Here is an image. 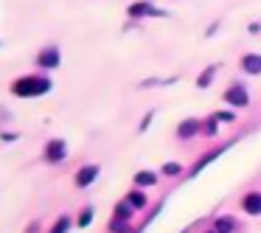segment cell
<instances>
[{"mask_svg": "<svg viewBox=\"0 0 261 233\" xmlns=\"http://www.w3.org/2000/svg\"><path fill=\"white\" fill-rule=\"evenodd\" d=\"M68 230H70V216H68V214H62L57 222H54L51 233H68Z\"/></svg>", "mask_w": 261, "mask_h": 233, "instance_id": "cell-17", "label": "cell"}, {"mask_svg": "<svg viewBox=\"0 0 261 233\" xmlns=\"http://www.w3.org/2000/svg\"><path fill=\"white\" fill-rule=\"evenodd\" d=\"M42 158H45V163H62L65 158H68V143L62 141V138H51V141L45 143V152H42Z\"/></svg>", "mask_w": 261, "mask_h": 233, "instance_id": "cell-2", "label": "cell"}, {"mask_svg": "<svg viewBox=\"0 0 261 233\" xmlns=\"http://www.w3.org/2000/svg\"><path fill=\"white\" fill-rule=\"evenodd\" d=\"M152 115H154V113H146V115H143L141 126H138V130H141V132H146V130H149V124H152Z\"/></svg>", "mask_w": 261, "mask_h": 233, "instance_id": "cell-22", "label": "cell"}, {"mask_svg": "<svg viewBox=\"0 0 261 233\" xmlns=\"http://www.w3.org/2000/svg\"><path fill=\"white\" fill-rule=\"evenodd\" d=\"M51 87H54L51 79L42 76V73H25V76H20V79L12 82V93L17 98H40V96H45Z\"/></svg>", "mask_w": 261, "mask_h": 233, "instance_id": "cell-1", "label": "cell"}, {"mask_svg": "<svg viewBox=\"0 0 261 233\" xmlns=\"http://www.w3.org/2000/svg\"><path fill=\"white\" fill-rule=\"evenodd\" d=\"M126 14H129L132 20H141V17H166V12L154 9L152 3H146V0H138V3H132V6L126 9Z\"/></svg>", "mask_w": 261, "mask_h": 233, "instance_id": "cell-4", "label": "cell"}, {"mask_svg": "<svg viewBox=\"0 0 261 233\" xmlns=\"http://www.w3.org/2000/svg\"><path fill=\"white\" fill-rule=\"evenodd\" d=\"M0 138H3V143H12V141H17V135H12V132H3Z\"/></svg>", "mask_w": 261, "mask_h": 233, "instance_id": "cell-24", "label": "cell"}, {"mask_svg": "<svg viewBox=\"0 0 261 233\" xmlns=\"http://www.w3.org/2000/svg\"><path fill=\"white\" fill-rule=\"evenodd\" d=\"M197 132H202V124H199L197 118H182L180 124H177V138H180V141H191Z\"/></svg>", "mask_w": 261, "mask_h": 233, "instance_id": "cell-7", "label": "cell"}, {"mask_svg": "<svg viewBox=\"0 0 261 233\" xmlns=\"http://www.w3.org/2000/svg\"><path fill=\"white\" fill-rule=\"evenodd\" d=\"M110 230H113V233H129L132 227H129V222H121V219H113V222H110Z\"/></svg>", "mask_w": 261, "mask_h": 233, "instance_id": "cell-19", "label": "cell"}, {"mask_svg": "<svg viewBox=\"0 0 261 233\" xmlns=\"http://www.w3.org/2000/svg\"><path fill=\"white\" fill-rule=\"evenodd\" d=\"M9 118H12V113H9V110L3 107V104H0V121H9Z\"/></svg>", "mask_w": 261, "mask_h": 233, "instance_id": "cell-23", "label": "cell"}, {"mask_svg": "<svg viewBox=\"0 0 261 233\" xmlns=\"http://www.w3.org/2000/svg\"><path fill=\"white\" fill-rule=\"evenodd\" d=\"M214 230H216V233H236V230H239L236 216H227V214L216 216V219H214Z\"/></svg>", "mask_w": 261, "mask_h": 233, "instance_id": "cell-9", "label": "cell"}, {"mask_svg": "<svg viewBox=\"0 0 261 233\" xmlns=\"http://www.w3.org/2000/svg\"><path fill=\"white\" fill-rule=\"evenodd\" d=\"M98 174H101V169H98L96 163H87V166H82V169L76 171V177H73L76 188H87V186H93Z\"/></svg>", "mask_w": 261, "mask_h": 233, "instance_id": "cell-6", "label": "cell"}, {"mask_svg": "<svg viewBox=\"0 0 261 233\" xmlns=\"http://www.w3.org/2000/svg\"><path fill=\"white\" fill-rule=\"evenodd\" d=\"M222 152H225V149H211V152L208 154H202V158H199L197 160V163H194L191 166V169H188V177H194V174H199V171H202L205 169V166H208L211 163V160H216V158H219V154Z\"/></svg>", "mask_w": 261, "mask_h": 233, "instance_id": "cell-11", "label": "cell"}, {"mask_svg": "<svg viewBox=\"0 0 261 233\" xmlns=\"http://www.w3.org/2000/svg\"><path fill=\"white\" fill-rule=\"evenodd\" d=\"M132 214H135V211L129 208V202H126V199H121V202L115 205V216H113V219H121V222H129V219H132Z\"/></svg>", "mask_w": 261, "mask_h": 233, "instance_id": "cell-15", "label": "cell"}, {"mask_svg": "<svg viewBox=\"0 0 261 233\" xmlns=\"http://www.w3.org/2000/svg\"><path fill=\"white\" fill-rule=\"evenodd\" d=\"M93 222V208L87 205V208H82V214H79V219H76V225L79 227H87Z\"/></svg>", "mask_w": 261, "mask_h": 233, "instance_id": "cell-18", "label": "cell"}, {"mask_svg": "<svg viewBox=\"0 0 261 233\" xmlns=\"http://www.w3.org/2000/svg\"><path fill=\"white\" fill-rule=\"evenodd\" d=\"M163 174L166 177H177V174H182V166L180 163H163Z\"/></svg>", "mask_w": 261, "mask_h": 233, "instance_id": "cell-20", "label": "cell"}, {"mask_svg": "<svg viewBox=\"0 0 261 233\" xmlns=\"http://www.w3.org/2000/svg\"><path fill=\"white\" fill-rule=\"evenodd\" d=\"M126 202H129V208H132V211L146 208V194H143L141 188H135V191H129V194H126Z\"/></svg>", "mask_w": 261, "mask_h": 233, "instance_id": "cell-13", "label": "cell"}, {"mask_svg": "<svg viewBox=\"0 0 261 233\" xmlns=\"http://www.w3.org/2000/svg\"><path fill=\"white\" fill-rule=\"evenodd\" d=\"M242 211L247 216H261V191H247L242 197Z\"/></svg>", "mask_w": 261, "mask_h": 233, "instance_id": "cell-8", "label": "cell"}, {"mask_svg": "<svg viewBox=\"0 0 261 233\" xmlns=\"http://www.w3.org/2000/svg\"><path fill=\"white\" fill-rule=\"evenodd\" d=\"M59 65H62V51H59L57 45H48V48H42V51L37 54V68L54 70V68H59Z\"/></svg>", "mask_w": 261, "mask_h": 233, "instance_id": "cell-3", "label": "cell"}, {"mask_svg": "<svg viewBox=\"0 0 261 233\" xmlns=\"http://www.w3.org/2000/svg\"><path fill=\"white\" fill-rule=\"evenodd\" d=\"M222 98H225V104H230V107H247L250 104V96H247V87L244 85H230Z\"/></svg>", "mask_w": 261, "mask_h": 233, "instance_id": "cell-5", "label": "cell"}, {"mask_svg": "<svg viewBox=\"0 0 261 233\" xmlns=\"http://www.w3.org/2000/svg\"><path fill=\"white\" fill-rule=\"evenodd\" d=\"M242 70L250 76H258L261 73V54H244L242 57Z\"/></svg>", "mask_w": 261, "mask_h": 233, "instance_id": "cell-10", "label": "cell"}, {"mask_svg": "<svg viewBox=\"0 0 261 233\" xmlns=\"http://www.w3.org/2000/svg\"><path fill=\"white\" fill-rule=\"evenodd\" d=\"M205 233H216V230H214V227H211V230H205Z\"/></svg>", "mask_w": 261, "mask_h": 233, "instance_id": "cell-25", "label": "cell"}, {"mask_svg": "<svg viewBox=\"0 0 261 233\" xmlns=\"http://www.w3.org/2000/svg\"><path fill=\"white\" fill-rule=\"evenodd\" d=\"M202 132L208 138H214L216 132H219V118H216V115H208V118H205V124H202Z\"/></svg>", "mask_w": 261, "mask_h": 233, "instance_id": "cell-16", "label": "cell"}, {"mask_svg": "<svg viewBox=\"0 0 261 233\" xmlns=\"http://www.w3.org/2000/svg\"><path fill=\"white\" fill-rule=\"evenodd\" d=\"M214 115L219 118V124H233V121H236V115L227 113V110H222V113H214Z\"/></svg>", "mask_w": 261, "mask_h": 233, "instance_id": "cell-21", "label": "cell"}, {"mask_svg": "<svg viewBox=\"0 0 261 233\" xmlns=\"http://www.w3.org/2000/svg\"><path fill=\"white\" fill-rule=\"evenodd\" d=\"M132 183H135L138 188H152V186H158V174H154V171H138Z\"/></svg>", "mask_w": 261, "mask_h": 233, "instance_id": "cell-12", "label": "cell"}, {"mask_svg": "<svg viewBox=\"0 0 261 233\" xmlns=\"http://www.w3.org/2000/svg\"><path fill=\"white\" fill-rule=\"evenodd\" d=\"M214 76H216V65H208V68L199 73V79H197V87L199 90H205V87H211V82H214Z\"/></svg>", "mask_w": 261, "mask_h": 233, "instance_id": "cell-14", "label": "cell"}]
</instances>
